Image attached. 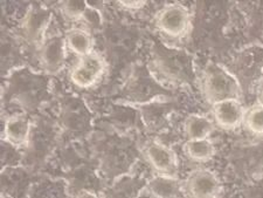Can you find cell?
Segmentation results:
<instances>
[{
    "instance_id": "cell-12",
    "label": "cell",
    "mask_w": 263,
    "mask_h": 198,
    "mask_svg": "<svg viewBox=\"0 0 263 198\" xmlns=\"http://www.w3.org/2000/svg\"><path fill=\"white\" fill-rule=\"evenodd\" d=\"M214 128L213 121L199 114H192L184 122V132L189 140H207L214 132Z\"/></svg>"
},
{
    "instance_id": "cell-5",
    "label": "cell",
    "mask_w": 263,
    "mask_h": 198,
    "mask_svg": "<svg viewBox=\"0 0 263 198\" xmlns=\"http://www.w3.org/2000/svg\"><path fill=\"white\" fill-rule=\"evenodd\" d=\"M67 44L65 35L46 37L40 44L39 61L46 73L57 74L63 69L67 60Z\"/></svg>"
},
{
    "instance_id": "cell-6",
    "label": "cell",
    "mask_w": 263,
    "mask_h": 198,
    "mask_svg": "<svg viewBox=\"0 0 263 198\" xmlns=\"http://www.w3.org/2000/svg\"><path fill=\"white\" fill-rule=\"evenodd\" d=\"M184 190L190 198H219L222 187L213 171L197 169L185 179Z\"/></svg>"
},
{
    "instance_id": "cell-13",
    "label": "cell",
    "mask_w": 263,
    "mask_h": 198,
    "mask_svg": "<svg viewBox=\"0 0 263 198\" xmlns=\"http://www.w3.org/2000/svg\"><path fill=\"white\" fill-rule=\"evenodd\" d=\"M182 149L191 161L197 163L209 162L215 155V147L209 138L207 140H187Z\"/></svg>"
},
{
    "instance_id": "cell-8",
    "label": "cell",
    "mask_w": 263,
    "mask_h": 198,
    "mask_svg": "<svg viewBox=\"0 0 263 198\" xmlns=\"http://www.w3.org/2000/svg\"><path fill=\"white\" fill-rule=\"evenodd\" d=\"M52 19L50 12L44 7H32L23 23L24 35L33 44H41Z\"/></svg>"
},
{
    "instance_id": "cell-11",
    "label": "cell",
    "mask_w": 263,
    "mask_h": 198,
    "mask_svg": "<svg viewBox=\"0 0 263 198\" xmlns=\"http://www.w3.org/2000/svg\"><path fill=\"white\" fill-rule=\"evenodd\" d=\"M67 48L79 58L94 52V38L84 27L69 28L65 34Z\"/></svg>"
},
{
    "instance_id": "cell-15",
    "label": "cell",
    "mask_w": 263,
    "mask_h": 198,
    "mask_svg": "<svg viewBox=\"0 0 263 198\" xmlns=\"http://www.w3.org/2000/svg\"><path fill=\"white\" fill-rule=\"evenodd\" d=\"M62 14L69 20H79L86 14L87 3L83 0H69L61 4Z\"/></svg>"
},
{
    "instance_id": "cell-10",
    "label": "cell",
    "mask_w": 263,
    "mask_h": 198,
    "mask_svg": "<svg viewBox=\"0 0 263 198\" xmlns=\"http://www.w3.org/2000/svg\"><path fill=\"white\" fill-rule=\"evenodd\" d=\"M146 190L151 198H182L184 184L177 178L157 175L148 181Z\"/></svg>"
},
{
    "instance_id": "cell-9",
    "label": "cell",
    "mask_w": 263,
    "mask_h": 198,
    "mask_svg": "<svg viewBox=\"0 0 263 198\" xmlns=\"http://www.w3.org/2000/svg\"><path fill=\"white\" fill-rule=\"evenodd\" d=\"M32 122L25 114H14L6 119L4 124V136L10 145L24 147L29 141Z\"/></svg>"
},
{
    "instance_id": "cell-4",
    "label": "cell",
    "mask_w": 263,
    "mask_h": 198,
    "mask_svg": "<svg viewBox=\"0 0 263 198\" xmlns=\"http://www.w3.org/2000/svg\"><path fill=\"white\" fill-rule=\"evenodd\" d=\"M144 157L159 176L177 178L179 163L176 153L170 147L159 141H150L144 147Z\"/></svg>"
},
{
    "instance_id": "cell-17",
    "label": "cell",
    "mask_w": 263,
    "mask_h": 198,
    "mask_svg": "<svg viewBox=\"0 0 263 198\" xmlns=\"http://www.w3.org/2000/svg\"><path fill=\"white\" fill-rule=\"evenodd\" d=\"M74 198H100V197L97 196L95 192L87 190V189H81V190H79L78 192H76Z\"/></svg>"
},
{
    "instance_id": "cell-18",
    "label": "cell",
    "mask_w": 263,
    "mask_h": 198,
    "mask_svg": "<svg viewBox=\"0 0 263 198\" xmlns=\"http://www.w3.org/2000/svg\"><path fill=\"white\" fill-rule=\"evenodd\" d=\"M256 99L257 103H260L263 106V80L258 82V85L256 86Z\"/></svg>"
},
{
    "instance_id": "cell-16",
    "label": "cell",
    "mask_w": 263,
    "mask_h": 198,
    "mask_svg": "<svg viewBox=\"0 0 263 198\" xmlns=\"http://www.w3.org/2000/svg\"><path fill=\"white\" fill-rule=\"evenodd\" d=\"M122 7L128 8V10H139L146 5V2H143V0H135V2H131V0H124V2H118Z\"/></svg>"
},
{
    "instance_id": "cell-3",
    "label": "cell",
    "mask_w": 263,
    "mask_h": 198,
    "mask_svg": "<svg viewBox=\"0 0 263 198\" xmlns=\"http://www.w3.org/2000/svg\"><path fill=\"white\" fill-rule=\"evenodd\" d=\"M105 68L104 58L94 50L86 57L79 58L78 64L69 71V79L79 88H90L102 79Z\"/></svg>"
},
{
    "instance_id": "cell-2",
    "label": "cell",
    "mask_w": 263,
    "mask_h": 198,
    "mask_svg": "<svg viewBox=\"0 0 263 198\" xmlns=\"http://www.w3.org/2000/svg\"><path fill=\"white\" fill-rule=\"evenodd\" d=\"M155 25L168 38H182L187 34L191 26V12L181 4H170L157 12Z\"/></svg>"
},
{
    "instance_id": "cell-14",
    "label": "cell",
    "mask_w": 263,
    "mask_h": 198,
    "mask_svg": "<svg viewBox=\"0 0 263 198\" xmlns=\"http://www.w3.org/2000/svg\"><path fill=\"white\" fill-rule=\"evenodd\" d=\"M243 127L250 134L256 136H263V106L260 103L253 104L246 109Z\"/></svg>"
},
{
    "instance_id": "cell-7",
    "label": "cell",
    "mask_w": 263,
    "mask_h": 198,
    "mask_svg": "<svg viewBox=\"0 0 263 198\" xmlns=\"http://www.w3.org/2000/svg\"><path fill=\"white\" fill-rule=\"evenodd\" d=\"M215 125L223 130H234L243 125L246 109L240 100H227L212 106Z\"/></svg>"
},
{
    "instance_id": "cell-1",
    "label": "cell",
    "mask_w": 263,
    "mask_h": 198,
    "mask_svg": "<svg viewBox=\"0 0 263 198\" xmlns=\"http://www.w3.org/2000/svg\"><path fill=\"white\" fill-rule=\"evenodd\" d=\"M201 91L212 106L227 100H240L242 96V88L235 75L215 62H210L202 71Z\"/></svg>"
}]
</instances>
